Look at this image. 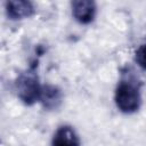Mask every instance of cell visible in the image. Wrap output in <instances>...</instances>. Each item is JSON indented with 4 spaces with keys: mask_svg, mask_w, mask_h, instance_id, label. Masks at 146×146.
<instances>
[{
    "mask_svg": "<svg viewBox=\"0 0 146 146\" xmlns=\"http://www.w3.org/2000/svg\"><path fill=\"white\" fill-rule=\"evenodd\" d=\"M114 99L116 107L123 113L130 114L138 111L141 97L136 81L130 78H123L115 89Z\"/></svg>",
    "mask_w": 146,
    "mask_h": 146,
    "instance_id": "6da1fadb",
    "label": "cell"
},
{
    "mask_svg": "<svg viewBox=\"0 0 146 146\" xmlns=\"http://www.w3.org/2000/svg\"><path fill=\"white\" fill-rule=\"evenodd\" d=\"M15 86L17 96L24 104L32 105L40 99L42 86H40L39 78L34 70H29L21 73Z\"/></svg>",
    "mask_w": 146,
    "mask_h": 146,
    "instance_id": "7a4b0ae2",
    "label": "cell"
},
{
    "mask_svg": "<svg viewBox=\"0 0 146 146\" xmlns=\"http://www.w3.org/2000/svg\"><path fill=\"white\" fill-rule=\"evenodd\" d=\"M96 14V5L90 0H76L72 2V15L81 24L92 22Z\"/></svg>",
    "mask_w": 146,
    "mask_h": 146,
    "instance_id": "3957f363",
    "label": "cell"
},
{
    "mask_svg": "<svg viewBox=\"0 0 146 146\" xmlns=\"http://www.w3.org/2000/svg\"><path fill=\"white\" fill-rule=\"evenodd\" d=\"M6 13L10 19H22L34 14V7L30 1L13 0L6 2Z\"/></svg>",
    "mask_w": 146,
    "mask_h": 146,
    "instance_id": "277c9868",
    "label": "cell"
},
{
    "mask_svg": "<svg viewBox=\"0 0 146 146\" xmlns=\"http://www.w3.org/2000/svg\"><path fill=\"white\" fill-rule=\"evenodd\" d=\"M51 146H80V139L73 128L63 125L55 132Z\"/></svg>",
    "mask_w": 146,
    "mask_h": 146,
    "instance_id": "5b68a950",
    "label": "cell"
},
{
    "mask_svg": "<svg viewBox=\"0 0 146 146\" xmlns=\"http://www.w3.org/2000/svg\"><path fill=\"white\" fill-rule=\"evenodd\" d=\"M39 100L41 102L44 108L48 110L57 108L62 103V92L55 86H50V84L42 86Z\"/></svg>",
    "mask_w": 146,
    "mask_h": 146,
    "instance_id": "8992f818",
    "label": "cell"
},
{
    "mask_svg": "<svg viewBox=\"0 0 146 146\" xmlns=\"http://www.w3.org/2000/svg\"><path fill=\"white\" fill-rule=\"evenodd\" d=\"M136 62L137 64L146 71V43L141 44L137 50H136Z\"/></svg>",
    "mask_w": 146,
    "mask_h": 146,
    "instance_id": "52a82bcc",
    "label": "cell"
}]
</instances>
